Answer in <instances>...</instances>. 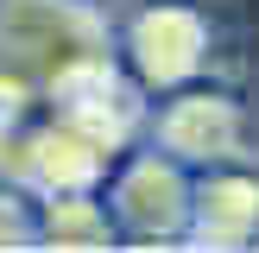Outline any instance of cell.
I'll return each instance as SVG.
<instances>
[{"label": "cell", "mask_w": 259, "mask_h": 253, "mask_svg": "<svg viewBox=\"0 0 259 253\" xmlns=\"http://www.w3.org/2000/svg\"><path fill=\"white\" fill-rule=\"evenodd\" d=\"M108 215L126 240H146V247L184 240L190 234V171H184V158H171L164 146L126 158L108 184Z\"/></svg>", "instance_id": "1"}, {"label": "cell", "mask_w": 259, "mask_h": 253, "mask_svg": "<svg viewBox=\"0 0 259 253\" xmlns=\"http://www.w3.org/2000/svg\"><path fill=\"white\" fill-rule=\"evenodd\" d=\"M202 57H209V25H202V13L184 7V0L146 7L133 19V32H126V70H133L139 89H158V95L184 89L190 76L202 70Z\"/></svg>", "instance_id": "2"}, {"label": "cell", "mask_w": 259, "mask_h": 253, "mask_svg": "<svg viewBox=\"0 0 259 253\" xmlns=\"http://www.w3.org/2000/svg\"><path fill=\"white\" fill-rule=\"evenodd\" d=\"M158 146L184 164H234L240 158V101L215 89H171L158 108Z\"/></svg>", "instance_id": "3"}, {"label": "cell", "mask_w": 259, "mask_h": 253, "mask_svg": "<svg viewBox=\"0 0 259 253\" xmlns=\"http://www.w3.org/2000/svg\"><path fill=\"white\" fill-rule=\"evenodd\" d=\"M190 247H253L259 240V177L234 164H209L190 184Z\"/></svg>", "instance_id": "4"}, {"label": "cell", "mask_w": 259, "mask_h": 253, "mask_svg": "<svg viewBox=\"0 0 259 253\" xmlns=\"http://www.w3.org/2000/svg\"><path fill=\"white\" fill-rule=\"evenodd\" d=\"M101 158H108V146H95L82 126L57 120V114H51L38 133H25V146H19L25 184H38L45 196H63V190H95V184H101Z\"/></svg>", "instance_id": "5"}, {"label": "cell", "mask_w": 259, "mask_h": 253, "mask_svg": "<svg viewBox=\"0 0 259 253\" xmlns=\"http://www.w3.org/2000/svg\"><path fill=\"white\" fill-rule=\"evenodd\" d=\"M120 234L108 215V202H95V190H63L45 196L38 209V247H108Z\"/></svg>", "instance_id": "6"}, {"label": "cell", "mask_w": 259, "mask_h": 253, "mask_svg": "<svg viewBox=\"0 0 259 253\" xmlns=\"http://www.w3.org/2000/svg\"><path fill=\"white\" fill-rule=\"evenodd\" d=\"M0 247H38V215L13 190H0Z\"/></svg>", "instance_id": "7"}]
</instances>
